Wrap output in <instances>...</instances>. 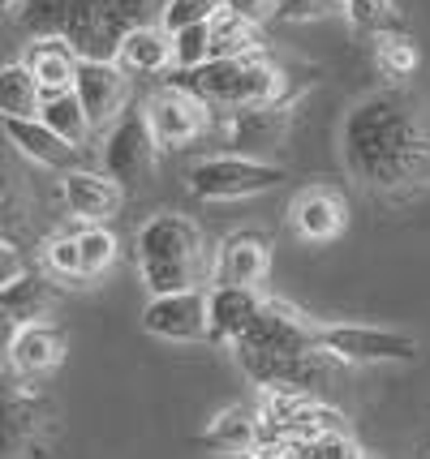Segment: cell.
Returning a JSON list of instances; mask_svg holds the SVG:
<instances>
[{"mask_svg": "<svg viewBox=\"0 0 430 459\" xmlns=\"http://www.w3.org/2000/svg\"><path fill=\"white\" fill-rule=\"evenodd\" d=\"M340 160L374 194H413L430 185V108L396 91L357 100L340 120Z\"/></svg>", "mask_w": 430, "mask_h": 459, "instance_id": "1", "label": "cell"}, {"mask_svg": "<svg viewBox=\"0 0 430 459\" xmlns=\"http://www.w3.org/2000/svg\"><path fill=\"white\" fill-rule=\"evenodd\" d=\"M134 254H138V280H143L151 297L203 288L206 275H211V254H206L203 228L181 211L151 215L134 237Z\"/></svg>", "mask_w": 430, "mask_h": 459, "instance_id": "2", "label": "cell"}, {"mask_svg": "<svg viewBox=\"0 0 430 459\" xmlns=\"http://www.w3.org/2000/svg\"><path fill=\"white\" fill-rule=\"evenodd\" d=\"M172 86L189 91L211 112H237V108L285 100V74L259 48L254 52H233V56H211L203 65H194V69H177Z\"/></svg>", "mask_w": 430, "mask_h": 459, "instance_id": "3", "label": "cell"}, {"mask_svg": "<svg viewBox=\"0 0 430 459\" xmlns=\"http://www.w3.org/2000/svg\"><path fill=\"white\" fill-rule=\"evenodd\" d=\"M185 180H189V194L203 202H241L280 189L285 168L259 160V155H211V160L194 163Z\"/></svg>", "mask_w": 430, "mask_h": 459, "instance_id": "4", "label": "cell"}, {"mask_svg": "<svg viewBox=\"0 0 430 459\" xmlns=\"http://www.w3.org/2000/svg\"><path fill=\"white\" fill-rule=\"evenodd\" d=\"M155 155H160V146H155L151 129H146L143 108L121 112V117H112L108 125H103L100 160H103V172L117 180L121 189H125V185H138V180L151 177Z\"/></svg>", "mask_w": 430, "mask_h": 459, "instance_id": "5", "label": "cell"}, {"mask_svg": "<svg viewBox=\"0 0 430 459\" xmlns=\"http://www.w3.org/2000/svg\"><path fill=\"white\" fill-rule=\"evenodd\" d=\"M233 352L250 357H288V352H314V326L306 314H297L288 300H267L250 322V331L233 343Z\"/></svg>", "mask_w": 430, "mask_h": 459, "instance_id": "6", "label": "cell"}, {"mask_svg": "<svg viewBox=\"0 0 430 459\" xmlns=\"http://www.w3.org/2000/svg\"><path fill=\"white\" fill-rule=\"evenodd\" d=\"M314 348L331 360H413L417 357V340L400 335V331H379V326H314Z\"/></svg>", "mask_w": 430, "mask_h": 459, "instance_id": "7", "label": "cell"}, {"mask_svg": "<svg viewBox=\"0 0 430 459\" xmlns=\"http://www.w3.org/2000/svg\"><path fill=\"white\" fill-rule=\"evenodd\" d=\"M143 117L160 151H181V146H189V142H198L206 134L211 108H203L181 86H164L143 103Z\"/></svg>", "mask_w": 430, "mask_h": 459, "instance_id": "8", "label": "cell"}, {"mask_svg": "<svg viewBox=\"0 0 430 459\" xmlns=\"http://www.w3.org/2000/svg\"><path fill=\"white\" fill-rule=\"evenodd\" d=\"M143 331L168 343L206 340V288H185V292L151 297L143 309Z\"/></svg>", "mask_w": 430, "mask_h": 459, "instance_id": "9", "label": "cell"}, {"mask_svg": "<svg viewBox=\"0 0 430 459\" xmlns=\"http://www.w3.org/2000/svg\"><path fill=\"white\" fill-rule=\"evenodd\" d=\"M69 91L78 95L86 120L95 129H103L112 117H121L125 103H129V74H121L112 60H78Z\"/></svg>", "mask_w": 430, "mask_h": 459, "instance_id": "10", "label": "cell"}, {"mask_svg": "<svg viewBox=\"0 0 430 459\" xmlns=\"http://www.w3.org/2000/svg\"><path fill=\"white\" fill-rule=\"evenodd\" d=\"M61 198L65 211L78 223H108L125 202V189L108 172L91 168H65L61 172Z\"/></svg>", "mask_w": 430, "mask_h": 459, "instance_id": "11", "label": "cell"}, {"mask_svg": "<svg viewBox=\"0 0 430 459\" xmlns=\"http://www.w3.org/2000/svg\"><path fill=\"white\" fill-rule=\"evenodd\" d=\"M288 228L302 240H310V245L336 240L348 228V206L336 189L310 185V189H302L297 198L288 202Z\"/></svg>", "mask_w": 430, "mask_h": 459, "instance_id": "12", "label": "cell"}, {"mask_svg": "<svg viewBox=\"0 0 430 459\" xmlns=\"http://www.w3.org/2000/svg\"><path fill=\"white\" fill-rule=\"evenodd\" d=\"M259 288H237V283H211L206 288V340L233 343L250 331V322L259 314Z\"/></svg>", "mask_w": 430, "mask_h": 459, "instance_id": "13", "label": "cell"}, {"mask_svg": "<svg viewBox=\"0 0 430 459\" xmlns=\"http://www.w3.org/2000/svg\"><path fill=\"white\" fill-rule=\"evenodd\" d=\"M39 395L26 386V382L0 374V455L13 459L22 455L31 442H35V429H39Z\"/></svg>", "mask_w": 430, "mask_h": 459, "instance_id": "14", "label": "cell"}, {"mask_svg": "<svg viewBox=\"0 0 430 459\" xmlns=\"http://www.w3.org/2000/svg\"><path fill=\"white\" fill-rule=\"evenodd\" d=\"M4 357H9L18 378H39V374L61 365L65 335L52 322H22V326H13V335L4 340Z\"/></svg>", "mask_w": 430, "mask_h": 459, "instance_id": "15", "label": "cell"}, {"mask_svg": "<svg viewBox=\"0 0 430 459\" xmlns=\"http://www.w3.org/2000/svg\"><path fill=\"white\" fill-rule=\"evenodd\" d=\"M271 266V249L259 232H233L220 245V254L211 258V283H237V288H254L267 280Z\"/></svg>", "mask_w": 430, "mask_h": 459, "instance_id": "16", "label": "cell"}, {"mask_svg": "<svg viewBox=\"0 0 430 459\" xmlns=\"http://www.w3.org/2000/svg\"><path fill=\"white\" fill-rule=\"evenodd\" d=\"M285 129H288V108L280 100L228 112V146H237V155H254V151H267V146L285 142Z\"/></svg>", "mask_w": 430, "mask_h": 459, "instance_id": "17", "label": "cell"}, {"mask_svg": "<svg viewBox=\"0 0 430 459\" xmlns=\"http://www.w3.org/2000/svg\"><path fill=\"white\" fill-rule=\"evenodd\" d=\"M112 65H117L121 74H138V78L168 74V69H172V43H168V30L160 26V22H143V26L125 30L121 43H117Z\"/></svg>", "mask_w": 430, "mask_h": 459, "instance_id": "18", "label": "cell"}, {"mask_svg": "<svg viewBox=\"0 0 430 459\" xmlns=\"http://www.w3.org/2000/svg\"><path fill=\"white\" fill-rule=\"evenodd\" d=\"M0 125H4V138L18 146L22 160L39 163V168L65 172V168H74V160H78V146L61 142L39 117H31V120H0Z\"/></svg>", "mask_w": 430, "mask_h": 459, "instance_id": "19", "label": "cell"}, {"mask_svg": "<svg viewBox=\"0 0 430 459\" xmlns=\"http://www.w3.org/2000/svg\"><path fill=\"white\" fill-rule=\"evenodd\" d=\"M86 0H18L13 22L31 39H65L74 30V22L83 18Z\"/></svg>", "mask_w": 430, "mask_h": 459, "instance_id": "20", "label": "cell"}, {"mask_svg": "<svg viewBox=\"0 0 430 459\" xmlns=\"http://www.w3.org/2000/svg\"><path fill=\"white\" fill-rule=\"evenodd\" d=\"M22 65L31 69V78L39 82L43 95H57V91H69V86H74L78 56L69 52V43L65 39H35Z\"/></svg>", "mask_w": 430, "mask_h": 459, "instance_id": "21", "label": "cell"}, {"mask_svg": "<svg viewBox=\"0 0 430 459\" xmlns=\"http://www.w3.org/2000/svg\"><path fill=\"white\" fill-rule=\"evenodd\" d=\"M0 305H4V314H9L13 326H22V322H48L52 305H57V292H52L48 280L26 271L9 288H0Z\"/></svg>", "mask_w": 430, "mask_h": 459, "instance_id": "22", "label": "cell"}, {"mask_svg": "<svg viewBox=\"0 0 430 459\" xmlns=\"http://www.w3.org/2000/svg\"><path fill=\"white\" fill-rule=\"evenodd\" d=\"M39 120L57 134L61 142H69V146H78L83 151L86 142H91V134H95V125L86 120L83 103H78V95L74 91H57V95H43L39 103Z\"/></svg>", "mask_w": 430, "mask_h": 459, "instance_id": "23", "label": "cell"}, {"mask_svg": "<svg viewBox=\"0 0 430 459\" xmlns=\"http://www.w3.org/2000/svg\"><path fill=\"white\" fill-rule=\"evenodd\" d=\"M263 429H259V417L250 412V408H241V403H233V408H224L220 417L206 425L203 442L206 446H215V451H224V455L241 459L254 446V438H259Z\"/></svg>", "mask_w": 430, "mask_h": 459, "instance_id": "24", "label": "cell"}, {"mask_svg": "<svg viewBox=\"0 0 430 459\" xmlns=\"http://www.w3.org/2000/svg\"><path fill=\"white\" fill-rule=\"evenodd\" d=\"M43 91L39 82L31 78V69L13 60V65H0V120H31L39 117Z\"/></svg>", "mask_w": 430, "mask_h": 459, "instance_id": "25", "label": "cell"}, {"mask_svg": "<svg viewBox=\"0 0 430 459\" xmlns=\"http://www.w3.org/2000/svg\"><path fill=\"white\" fill-rule=\"evenodd\" d=\"M78 262H83V280H100L103 271L117 262V237L103 223H86L78 232Z\"/></svg>", "mask_w": 430, "mask_h": 459, "instance_id": "26", "label": "cell"}, {"mask_svg": "<svg viewBox=\"0 0 430 459\" xmlns=\"http://www.w3.org/2000/svg\"><path fill=\"white\" fill-rule=\"evenodd\" d=\"M374 60H379V69L388 74L391 82H405L413 78V69H417V48H413L409 35H400V30H391V35H374Z\"/></svg>", "mask_w": 430, "mask_h": 459, "instance_id": "27", "label": "cell"}, {"mask_svg": "<svg viewBox=\"0 0 430 459\" xmlns=\"http://www.w3.org/2000/svg\"><path fill=\"white\" fill-rule=\"evenodd\" d=\"M206 26H211V56H233V52H254L259 48L254 43V26L237 22L224 9H215Z\"/></svg>", "mask_w": 430, "mask_h": 459, "instance_id": "28", "label": "cell"}, {"mask_svg": "<svg viewBox=\"0 0 430 459\" xmlns=\"http://www.w3.org/2000/svg\"><path fill=\"white\" fill-rule=\"evenodd\" d=\"M340 9L366 35H391V30H400V13H396L391 0H345Z\"/></svg>", "mask_w": 430, "mask_h": 459, "instance_id": "29", "label": "cell"}, {"mask_svg": "<svg viewBox=\"0 0 430 459\" xmlns=\"http://www.w3.org/2000/svg\"><path fill=\"white\" fill-rule=\"evenodd\" d=\"M206 22H194V26H181V30L168 35V43H172V69H194V65L211 60V26Z\"/></svg>", "mask_w": 430, "mask_h": 459, "instance_id": "30", "label": "cell"}, {"mask_svg": "<svg viewBox=\"0 0 430 459\" xmlns=\"http://www.w3.org/2000/svg\"><path fill=\"white\" fill-rule=\"evenodd\" d=\"M215 9H220V0H164V9H160V18H155V22H160L168 35H172V30H181V26L206 22Z\"/></svg>", "mask_w": 430, "mask_h": 459, "instance_id": "31", "label": "cell"}, {"mask_svg": "<svg viewBox=\"0 0 430 459\" xmlns=\"http://www.w3.org/2000/svg\"><path fill=\"white\" fill-rule=\"evenodd\" d=\"M336 13H340V0H276V9H271L276 22H293V26L336 18Z\"/></svg>", "mask_w": 430, "mask_h": 459, "instance_id": "32", "label": "cell"}, {"mask_svg": "<svg viewBox=\"0 0 430 459\" xmlns=\"http://www.w3.org/2000/svg\"><path fill=\"white\" fill-rule=\"evenodd\" d=\"M43 262L57 280H83V262H78V240L74 237H52L43 249Z\"/></svg>", "mask_w": 430, "mask_h": 459, "instance_id": "33", "label": "cell"}, {"mask_svg": "<svg viewBox=\"0 0 430 459\" xmlns=\"http://www.w3.org/2000/svg\"><path fill=\"white\" fill-rule=\"evenodd\" d=\"M220 9L233 13L237 22H246V26H263L276 9V0H220Z\"/></svg>", "mask_w": 430, "mask_h": 459, "instance_id": "34", "label": "cell"}, {"mask_svg": "<svg viewBox=\"0 0 430 459\" xmlns=\"http://www.w3.org/2000/svg\"><path fill=\"white\" fill-rule=\"evenodd\" d=\"M13 223H18V189H13V180L0 172V237H4Z\"/></svg>", "mask_w": 430, "mask_h": 459, "instance_id": "35", "label": "cell"}, {"mask_svg": "<svg viewBox=\"0 0 430 459\" xmlns=\"http://www.w3.org/2000/svg\"><path fill=\"white\" fill-rule=\"evenodd\" d=\"M13 335V322H9V314H4V305H0V348H4V340Z\"/></svg>", "mask_w": 430, "mask_h": 459, "instance_id": "36", "label": "cell"}, {"mask_svg": "<svg viewBox=\"0 0 430 459\" xmlns=\"http://www.w3.org/2000/svg\"><path fill=\"white\" fill-rule=\"evenodd\" d=\"M340 4H345V0H340Z\"/></svg>", "mask_w": 430, "mask_h": 459, "instance_id": "37", "label": "cell"}]
</instances>
